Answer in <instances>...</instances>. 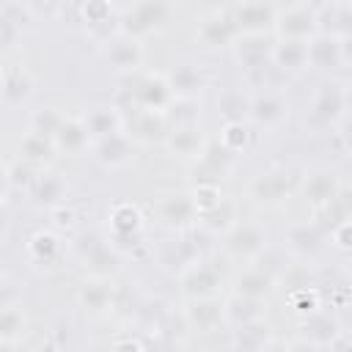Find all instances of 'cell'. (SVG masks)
Masks as SVG:
<instances>
[{
  "label": "cell",
  "instance_id": "1",
  "mask_svg": "<svg viewBox=\"0 0 352 352\" xmlns=\"http://www.w3.org/2000/svg\"><path fill=\"white\" fill-rule=\"evenodd\" d=\"M165 14H168V8H165L162 0H146L143 6H138L129 14L126 22H129V30H148V28L160 25L165 19Z\"/></svg>",
  "mask_w": 352,
  "mask_h": 352
},
{
  "label": "cell",
  "instance_id": "2",
  "mask_svg": "<svg viewBox=\"0 0 352 352\" xmlns=\"http://www.w3.org/2000/svg\"><path fill=\"white\" fill-rule=\"evenodd\" d=\"M236 19H239L242 28H261V25H267L272 19V11L264 3H248V6L239 8Z\"/></svg>",
  "mask_w": 352,
  "mask_h": 352
},
{
  "label": "cell",
  "instance_id": "3",
  "mask_svg": "<svg viewBox=\"0 0 352 352\" xmlns=\"http://www.w3.org/2000/svg\"><path fill=\"white\" fill-rule=\"evenodd\" d=\"M311 25H314V14H308V11H289L283 19H280V30H283V36H305L308 30H311Z\"/></svg>",
  "mask_w": 352,
  "mask_h": 352
},
{
  "label": "cell",
  "instance_id": "4",
  "mask_svg": "<svg viewBox=\"0 0 352 352\" xmlns=\"http://www.w3.org/2000/svg\"><path fill=\"white\" fill-rule=\"evenodd\" d=\"M314 110H316V118H319V121H330V118H336V113L341 110V94H338V88L330 85V88L316 99Z\"/></svg>",
  "mask_w": 352,
  "mask_h": 352
},
{
  "label": "cell",
  "instance_id": "5",
  "mask_svg": "<svg viewBox=\"0 0 352 352\" xmlns=\"http://www.w3.org/2000/svg\"><path fill=\"white\" fill-rule=\"evenodd\" d=\"M311 60L316 63V66H336V60H338V44L333 41V38H319V41H314V47H311Z\"/></svg>",
  "mask_w": 352,
  "mask_h": 352
},
{
  "label": "cell",
  "instance_id": "6",
  "mask_svg": "<svg viewBox=\"0 0 352 352\" xmlns=\"http://www.w3.org/2000/svg\"><path fill=\"white\" fill-rule=\"evenodd\" d=\"M234 30H236V25L231 22V19H212V22H206V28H204V38L209 41V44H223L226 38H231L234 36Z\"/></svg>",
  "mask_w": 352,
  "mask_h": 352
},
{
  "label": "cell",
  "instance_id": "7",
  "mask_svg": "<svg viewBox=\"0 0 352 352\" xmlns=\"http://www.w3.org/2000/svg\"><path fill=\"white\" fill-rule=\"evenodd\" d=\"M305 55H308V50H305L300 41H286V44H280V50L275 52L278 63H280V66H289V69H297V66L305 60Z\"/></svg>",
  "mask_w": 352,
  "mask_h": 352
},
{
  "label": "cell",
  "instance_id": "8",
  "mask_svg": "<svg viewBox=\"0 0 352 352\" xmlns=\"http://www.w3.org/2000/svg\"><path fill=\"white\" fill-rule=\"evenodd\" d=\"M190 212H192V204H190L187 198H170V201L165 204V217H168L170 223H184V220L190 217Z\"/></svg>",
  "mask_w": 352,
  "mask_h": 352
},
{
  "label": "cell",
  "instance_id": "9",
  "mask_svg": "<svg viewBox=\"0 0 352 352\" xmlns=\"http://www.w3.org/2000/svg\"><path fill=\"white\" fill-rule=\"evenodd\" d=\"M305 192H308L314 201H324V198L333 195V179H327V176H314V179L308 182Z\"/></svg>",
  "mask_w": 352,
  "mask_h": 352
},
{
  "label": "cell",
  "instance_id": "10",
  "mask_svg": "<svg viewBox=\"0 0 352 352\" xmlns=\"http://www.w3.org/2000/svg\"><path fill=\"white\" fill-rule=\"evenodd\" d=\"M258 242H261V236H258L256 228H242V231H236V236L231 239V248H234V250H253V248H258Z\"/></svg>",
  "mask_w": 352,
  "mask_h": 352
},
{
  "label": "cell",
  "instance_id": "11",
  "mask_svg": "<svg viewBox=\"0 0 352 352\" xmlns=\"http://www.w3.org/2000/svg\"><path fill=\"white\" fill-rule=\"evenodd\" d=\"M214 286V272L212 270H198L190 280H187V289L195 294V292H209Z\"/></svg>",
  "mask_w": 352,
  "mask_h": 352
},
{
  "label": "cell",
  "instance_id": "12",
  "mask_svg": "<svg viewBox=\"0 0 352 352\" xmlns=\"http://www.w3.org/2000/svg\"><path fill=\"white\" fill-rule=\"evenodd\" d=\"M239 292H245V294H250V297L264 294V292H267V278H261V275H248V278L239 280Z\"/></svg>",
  "mask_w": 352,
  "mask_h": 352
},
{
  "label": "cell",
  "instance_id": "13",
  "mask_svg": "<svg viewBox=\"0 0 352 352\" xmlns=\"http://www.w3.org/2000/svg\"><path fill=\"white\" fill-rule=\"evenodd\" d=\"M278 116H280V104H278L275 99L264 96V99L256 104V118H261V121H272V118H278Z\"/></svg>",
  "mask_w": 352,
  "mask_h": 352
},
{
  "label": "cell",
  "instance_id": "14",
  "mask_svg": "<svg viewBox=\"0 0 352 352\" xmlns=\"http://www.w3.org/2000/svg\"><path fill=\"white\" fill-rule=\"evenodd\" d=\"M22 327V316L16 311H6L0 314V336H14Z\"/></svg>",
  "mask_w": 352,
  "mask_h": 352
},
{
  "label": "cell",
  "instance_id": "15",
  "mask_svg": "<svg viewBox=\"0 0 352 352\" xmlns=\"http://www.w3.org/2000/svg\"><path fill=\"white\" fill-rule=\"evenodd\" d=\"M110 58H113L118 66H132V63H135V58H138V52H135V47H132V44H118V47L110 52Z\"/></svg>",
  "mask_w": 352,
  "mask_h": 352
},
{
  "label": "cell",
  "instance_id": "16",
  "mask_svg": "<svg viewBox=\"0 0 352 352\" xmlns=\"http://www.w3.org/2000/svg\"><path fill=\"white\" fill-rule=\"evenodd\" d=\"M58 135H60V143H63V146H77V143L82 140V132H80V126H74V124H60V126H58Z\"/></svg>",
  "mask_w": 352,
  "mask_h": 352
},
{
  "label": "cell",
  "instance_id": "17",
  "mask_svg": "<svg viewBox=\"0 0 352 352\" xmlns=\"http://www.w3.org/2000/svg\"><path fill=\"white\" fill-rule=\"evenodd\" d=\"M25 151H28V157H47V143H44V135H33V138H28L25 140Z\"/></svg>",
  "mask_w": 352,
  "mask_h": 352
},
{
  "label": "cell",
  "instance_id": "18",
  "mask_svg": "<svg viewBox=\"0 0 352 352\" xmlns=\"http://www.w3.org/2000/svg\"><path fill=\"white\" fill-rule=\"evenodd\" d=\"M192 319H195L201 327H209V324H212V319H217V311H214V305H195Z\"/></svg>",
  "mask_w": 352,
  "mask_h": 352
},
{
  "label": "cell",
  "instance_id": "19",
  "mask_svg": "<svg viewBox=\"0 0 352 352\" xmlns=\"http://www.w3.org/2000/svg\"><path fill=\"white\" fill-rule=\"evenodd\" d=\"M110 126H113V116H110V113H94V116H91V129H94V132L107 135Z\"/></svg>",
  "mask_w": 352,
  "mask_h": 352
},
{
  "label": "cell",
  "instance_id": "20",
  "mask_svg": "<svg viewBox=\"0 0 352 352\" xmlns=\"http://www.w3.org/2000/svg\"><path fill=\"white\" fill-rule=\"evenodd\" d=\"M38 195H47L44 201H52V198H58V192H60V184L55 182V179H50V176H44V179H38Z\"/></svg>",
  "mask_w": 352,
  "mask_h": 352
},
{
  "label": "cell",
  "instance_id": "21",
  "mask_svg": "<svg viewBox=\"0 0 352 352\" xmlns=\"http://www.w3.org/2000/svg\"><path fill=\"white\" fill-rule=\"evenodd\" d=\"M195 146H198V138H195V135H184V132H182V135L173 138V148H179V151H184V154H190Z\"/></svg>",
  "mask_w": 352,
  "mask_h": 352
},
{
  "label": "cell",
  "instance_id": "22",
  "mask_svg": "<svg viewBox=\"0 0 352 352\" xmlns=\"http://www.w3.org/2000/svg\"><path fill=\"white\" fill-rule=\"evenodd\" d=\"M104 300H107V292H104V289H102V292H94V286L85 289V302H88L91 308H102Z\"/></svg>",
  "mask_w": 352,
  "mask_h": 352
},
{
  "label": "cell",
  "instance_id": "23",
  "mask_svg": "<svg viewBox=\"0 0 352 352\" xmlns=\"http://www.w3.org/2000/svg\"><path fill=\"white\" fill-rule=\"evenodd\" d=\"M195 80H198V77H192V74H187V69H182L179 74H173V82H176L179 88H184V91H190V88L195 85Z\"/></svg>",
  "mask_w": 352,
  "mask_h": 352
},
{
  "label": "cell",
  "instance_id": "24",
  "mask_svg": "<svg viewBox=\"0 0 352 352\" xmlns=\"http://www.w3.org/2000/svg\"><path fill=\"white\" fill-rule=\"evenodd\" d=\"M0 184H3V179H0Z\"/></svg>",
  "mask_w": 352,
  "mask_h": 352
},
{
  "label": "cell",
  "instance_id": "25",
  "mask_svg": "<svg viewBox=\"0 0 352 352\" xmlns=\"http://www.w3.org/2000/svg\"><path fill=\"white\" fill-rule=\"evenodd\" d=\"M330 3H336V0H330Z\"/></svg>",
  "mask_w": 352,
  "mask_h": 352
}]
</instances>
